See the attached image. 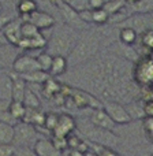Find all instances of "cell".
I'll list each match as a JSON object with an SVG mask.
<instances>
[{
  "label": "cell",
  "instance_id": "obj_19",
  "mask_svg": "<svg viewBox=\"0 0 153 156\" xmlns=\"http://www.w3.org/2000/svg\"><path fill=\"white\" fill-rule=\"evenodd\" d=\"M68 62H67V58L64 56H54V60H52V66H51V70H49V76L56 78L60 76H64L68 70Z\"/></svg>",
  "mask_w": 153,
  "mask_h": 156
},
{
  "label": "cell",
  "instance_id": "obj_29",
  "mask_svg": "<svg viewBox=\"0 0 153 156\" xmlns=\"http://www.w3.org/2000/svg\"><path fill=\"white\" fill-rule=\"evenodd\" d=\"M37 62H38V66H40V70L41 71H45V73L49 74V70H51V66H52V60H54V56L51 54L44 49L41 51L40 54L37 55Z\"/></svg>",
  "mask_w": 153,
  "mask_h": 156
},
{
  "label": "cell",
  "instance_id": "obj_21",
  "mask_svg": "<svg viewBox=\"0 0 153 156\" xmlns=\"http://www.w3.org/2000/svg\"><path fill=\"white\" fill-rule=\"evenodd\" d=\"M15 8L19 16H27L38 10V4L36 3V0H16Z\"/></svg>",
  "mask_w": 153,
  "mask_h": 156
},
{
  "label": "cell",
  "instance_id": "obj_2",
  "mask_svg": "<svg viewBox=\"0 0 153 156\" xmlns=\"http://www.w3.org/2000/svg\"><path fill=\"white\" fill-rule=\"evenodd\" d=\"M79 33L71 27L66 26L64 23L55 25L51 29V34L48 36L45 51L52 56H64L68 58L75 43L79 37Z\"/></svg>",
  "mask_w": 153,
  "mask_h": 156
},
{
  "label": "cell",
  "instance_id": "obj_47",
  "mask_svg": "<svg viewBox=\"0 0 153 156\" xmlns=\"http://www.w3.org/2000/svg\"><path fill=\"white\" fill-rule=\"evenodd\" d=\"M152 156H153V155H152Z\"/></svg>",
  "mask_w": 153,
  "mask_h": 156
},
{
  "label": "cell",
  "instance_id": "obj_28",
  "mask_svg": "<svg viewBox=\"0 0 153 156\" xmlns=\"http://www.w3.org/2000/svg\"><path fill=\"white\" fill-rule=\"evenodd\" d=\"M126 7H127L126 0H110V2L105 3L103 8H104V10L107 11V12L110 14V16H111V15H115V14L123 11Z\"/></svg>",
  "mask_w": 153,
  "mask_h": 156
},
{
  "label": "cell",
  "instance_id": "obj_26",
  "mask_svg": "<svg viewBox=\"0 0 153 156\" xmlns=\"http://www.w3.org/2000/svg\"><path fill=\"white\" fill-rule=\"evenodd\" d=\"M130 7L131 14H153V0H140Z\"/></svg>",
  "mask_w": 153,
  "mask_h": 156
},
{
  "label": "cell",
  "instance_id": "obj_42",
  "mask_svg": "<svg viewBox=\"0 0 153 156\" xmlns=\"http://www.w3.org/2000/svg\"><path fill=\"white\" fill-rule=\"evenodd\" d=\"M0 4L3 7H14L15 5V0H0Z\"/></svg>",
  "mask_w": 153,
  "mask_h": 156
},
{
  "label": "cell",
  "instance_id": "obj_44",
  "mask_svg": "<svg viewBox=\"0 0 153 156\" xmlns=\"http://www.w3.org/2000/svg\"><path fill=\"white\" fill-rule=\"evenodd\" d=\"M2 8H3V5H2V4H0V11H2Z\"/></svg>",
  "mask_w": 153,
  "mask_h": 156
},
{
  "label": "cell",
  "instance_id": "obj_12",
  "mask_svg": "<svg viewBox=\"0 0 153 156\" xmlns=\"http://www.w3.org/2000/svg\"><path fill=\"white\" fill-rule=\"evenodd\" d=\"M89 121L94 126L100 127V129H104V130H110V132H113L116 129V126H118L103 108L92 110L90 115H89Z\"/></svg>",
  "mask_w": 153,
  "mask_h": 156
},
{
  "label": "cell",
  "instance_id": "obj_33",
  "mask_svg": "<svg viewBox=\"0 0 153 156\" xmlns=\"http://www.w3.org/2000/svg\"><path fill=\"white\" fill-rule=\"evenodd\" d=\"M63 2L75 11H82L85 8H89V0H63Z\"/></svg>",
  "mask_w": 153,
  "mask_h": 156
},
{
  "label": "cell",
  "instance_id": "obj_22",
  "mask_svg": "<svg viewBox=\"0 0 153 156\" xmlns=\"http://www.w3.org/2000/svg\"><path fill=\"white\" fill-rule=\"evenodd\" d=\"M16 18H19V14L16 11L15 5L14 7H3L0 11V32Z\"/></svg>",
  "mask_w": 153,
  "mask_h": 156
},
{
  "label": "cell",
  "instance_id": "obj_4",
  "mask_svg": "<svg viewBox=\"0 0 153 156\" xmlns=\"http://www.w3.org/2000/svg\"><path fill=\"white\" fill-rule=\"evenodd\" d=\"M73 104L77 110L81 108H92V110H99L103 108V101L96 97V94L89 93L88 90L82 88H73L71 86L70 94L64 99V105Z\"/></svg>",
  "mask_w": 153,
  "mask_h": 156
},
{
  "label": "cell",
  "instance_id": "obj_46",
  "mask_svg": "<svg viewBox=\"0 0 153 156\" xmlns=\"http://www.w3.org/2000/svg\"><path fill=\"white\" fill-rule=\"evenodd\" d=\"M15 2H16V0H15Z\"/></svg>",
  "mask_w": 153,
  "mask_h": 156
},
{
  "label": "cell",
  "instance_id": "obj_43",
  "mask_svg": "<svg viewBox=\"0 0 153 156\" xmlns=\"http://www.w3.org/2000/svg\"><path fill=\"white\" fill-rule=\"evenodd\" d=\"M126 2H127V4H134V3L140 2V0H126Z\"/></svg>",
  "mask_w": 153,
  "mask_h": 156
},
{
  "label": "cell",
  "instance_id": "obj_13",
  "mask_svg": "<svg viewBox=\"0 0 153 156\" xmlns=\"http://www.w3.org/2000/svg\"><path fill=\"white\" fill-rule=\"evenodd\" d=\"M21 25H22V19L16 18V19H14L11 23H8L7 26L2 30V33L4 34L7 43L10 44V45L15 47V48H18L19 43H21V40H22Z\"/></svg>",
  "mask_w": 153,
  "mask_h": 156
},
{
  "label": "cell",
  "instance_id": "obj_18",
  "mask_svg": "<svg viewBox=\"0 0 153 156\" xmlns=\"http://www.w3.org/2000/svg\"><path fill=\"white\" fill-rule=\"evenodd\" d=\"M60 89H62V83L57 80H55L54 77H49L48 80L41 85V92L44 93V96H45L47 99H55V97L60 93Z\"/></svg>",
  "mask_w": 153,
  "mask_h": 156
},
{
  "label": "cell",
  "instance_id": "obj_41",
  "mask_svg": "<svg viewBox=\"0 0 153 156\" xmlns=\"http://www.w3.org/2000/svg\"><path fill=\"white\" fill-rule=\"evenodd\" d=\"M88 154H85V152H81L78 151V149H68V154L67 156H86Z\"/></svg>",
  "mask_w": 153,
  "mask_h": 156
},
{
  "label": "cell",
  "instance_id": "obj_15",
  "mask_svg": "<svg viewBox=\"0 0 153 156\" xmlns=\"http://www.w3.org/2000/svg\"><path fill=\"white\" fill-rule=\"evenodd\" d=\"M12 100V78L10 73H0V103L10 104Z\"/></svg>",
  "mask_w": 153,
  "mask_h": 156
},
{
  "label": "cell",
  "instance_id": "obj_17",
  "mask_svg": "<svg viewBox=\"0 0 153 156\" xmlns=\"http://www.w3.org/2000/svg\"><path fill=\"white\" fill-rule=\"evenodd\" d=\"M11 78H12V100L15 101H22L25 96V92L27 89V83L23 81L19 74L11 73Z\"/></svg>",
  "mask_w": 153,
  "mask_h": 156
},
{
  "label": "cell",
  "instance_id": "obj_1",
  "mask_svg": "<svg viewBox=\"0 0 153 156\" xmlns=\"http://www.w3.org/2000/svg\"><path fill=\"white\" fill-rule=\"evenodd\" d=\"M100 44H101V36L99 34V32L92 29L81 32L75 47L67 58L68 66L78 67V66L85 65L89 60H92L99 54Z\"/></svg>",
  "mask_w": 153,
  "mask_h": 156
},
{
  "label": "cell",
  "instance_id": "obj_7",
  "mask_svg": "<svg viewBox=\"0 0 153 156\" xmlns=\"http://www.w3.org/2000/svg\"><path fill=\"white\" fill-rule=\"evenodd\" d=\"M118 26L131 27L138 36H141L148 30H153V14H131Z\"/></svg>",
  "mask_w": 153,
  "mask_h": 156
},
{
  "label": "cell",
  "instance_id": "obj_16",
  "mask_svg": "<svg viewBox=\"0 0 153 156\" xmlns=\"http://www.w3.org/2000/svg\"><path fill=\"white\" fill-rule=\"evenodd\" d=\"M14 138H15V125L0 121V144L14 145Z\"/></svg>",
  "mask_w": 153,
  "mask_h": 156
},
{
  "label": "cell",
  "instance_id": "obj_36",
  "mask_svg": "<svg viewBox=\"0 0 153 156\" xmlns=\"http://www.w3.org/2000/svg\"><path fill=\"white\" fill-rule=\"evenodd\" d=\"M15 156H38L36 154V151L30 147H18L15 148Z\"/></svg>",
  "mask_w": 153,
  "mask_h": 156
},
{
  "label": "cell",
  "instance_id": "obj_40",
  "mask_svg": "<svg viewBox=\"0 0 153 156\" xmlns=\"http://www.w3.org/2000/svg\"><path fill=\"white\" fill-rule=\"evenodd\" d=\"M105 4L104 0H89V8L92 10H99V8H103Z\"/></svg>",
  "mask_w": 153,
  "mask_h": 156
},
{
  "label": "cell",
  "instance_id": "obj_8",
  "mask_svg": "<svg viewBox=\"0 0 153 156\" xmlns=\"http://www.w3.org/2000/svg\"><path fill=\"white\" fill-rule=\"evenodd\" d=\"M103 110L110 115V118L116 125H129L133 122L124 104L120 101H104L103 103Z\"/></svg>",
  "mask_w": 153,
  "mask_h": 156
},
{
  "label": "cell",
  "instance_id": "obj_31",
  "mask_svg": "<svg viewBox=\"0 0 153 156\" xmlns=\"http://www.w3.org/2000/svg\"><path fill=\"white\" fill-rule=\"evenodd\" d=\"M110 22V14L104 10V8H99V10H93V23L103 26V25Z\"/></svg>",
  "mask_w": 153,
  "mask_h": 156
},
{
  "label": "cell",
  "instance_id": "obj_35",
  "mask_svg": "<svg viewBox=\"0 0 153 156\" xmlns=\"http://www.w3.org/2000/svg\"><path fill=\"white\" fill-rule=\"evenodd\" d=\"M78 15H79L81 21L85 22L86 25L93 23V10L92 8H85L82 11H78Z\"/></svg>",
  "mask_w": 153,
  "mask_h": 156
},
{
  "label": "cell",
  "instance_id": "obj_11",
  "mask_svg": "<svg viewBox=\"0 0 153 156\" xmlns=\"http://www.w3.org/2000/svg\"><path fill=\"white\" fill-rule=\"evenodd\" d=\"M77 130V119L68 114H60L57 119V125L52 132V137L67 138Z\"/></svg>",
  "mask_w": 153,
  "mask_h": 156
},
{
  "label": "cell",
  "instance_id": "obj_32",
  "mask_svg": "<svg viewBox=\"0 0 153 156\" xmlns=\"http://www.w3.org/2000/svg\"><path fill=\"white\" fill-rule=\"evenodd\" d=\"M57 119H59V114H54V112L45 114V121H44L43 127H45L48 132L52 133L57 125Z\"/></svg>",
  "mask_w": 153,
  "mask_h": 156
},
{
  "label": "cell",
  "instance_id": "obj_25",
  "mask_svg": "<svg viewBox=\"0 0 153 156\" xmlns=\"http://www.w3.org/2000/svg\"><path fill=\"white\" fill-rule=\"evenodd\" d=\"M21 77L23 78V81L27 85H29V83H40V85H43L51 76H49L48 73H45V71L38 70V71H34V73L23 74V76H21Z\"/></svg>",
  "mask_w": 153,
  "mask_h": 156
},
{
  "label": "cell",
  "instance_id": "obj_30",
  "mask_svg": "<svg viewBox=\"0 0 153 156\" xmlns=\"http://www.w3.org/2000/svg\"><path fill=\"white\" fill-rule=\"evenodd\" d=\"M40 30L34 26L33 23H30L29 21H22V25H21V34H22V38H32L34 36L40 34Z\"/></svg>",
  "mask_w": 153,
  "mask_h": 156
},
{
  "label": "cell",
  "instance_id": "obj_10",
  "mask_svg": "<svg viewBox=\"0 0 153 156\" xmlns=\"http://www.w3.org/2000/svg\"><path fill=\"white\" fill-rule=\"evenodd\" d=\"M22 21H29L30 23H33L36 27H37L40 32H44V30H51L52 27L56 25V19L52 15L51 12H47V11L43 10H37L33 14L27 16H19Z\"/></svg>",
  "mask_w": 153,
  "mask_h": 156
},
{
  "label": "cell",
  "instance_id": "obj_20",
  "mask_svg": "<svg viewBox=\"0 0 153 156\" xmlns=\"http://www.w3.org/2000/svg\"><path fill=\"white\" fill-rule=\"evenodd\" d=\"M26 110L27 108L23 105L22 101H15V100H11V103L8 104V115L11 116V119L16 121V123L21 121H23L25 115H26Z\"/></svg>",
  "mask_w": 153,
  "mask_h": 156
},
{
  "label": "cell",
  "instance_id": "obj_5",
  "mask_svg": "<svg viewBox=\"0 0 153 156\" xmlns=\"http://www.w3.org/2000/svg\"><path fill=\"white\" fill-rule=\"evenodd\" d=\"M135 85L144 89H153V56H140L133 67Z\"/></svg>",
  "mask_w": 153,
  "mask_h": 156
},
{
  "label": "cell",
  "instance_id": "obj_23",
  "mask_svg": "<svg viewBox=\"0 0 153 156\" xmlns=\"http://www.w3.org/2000/svg\"><path fill=\"white\" fill-rule=\"evenodd\" d=\"M22 103H23V105L26 108H32V110L41 107L40 97H38L37 93H36V92L33 90L32 88H29V86H27L26 92H25V96H23V100H22Z\"/></svg>",
  "mask_w": 153,
  "mask_h": 156
},
{
  "label": "cell",
  "instance_id": "obj_45",
  "mask_svg": "<svg viewBox=\"0 0 153 156\" xmlns=\"http://www.w3.org/2000/svg\"><path fill=\"white\" fill-rule=\"evenodd\" d=\"M14 156H15V155H14Z\"/></svg>",
  "mask_w": 153,
  "mask_h": 156
},
{
  "label": "cell",
  "instance_id": "obj_14",
  "mask_svg": "<svg viewBox=\"0 0 153 156\" xmlns=\"http://www.w3.org/2000/svg\"><path fill=\"white\" fill-rule=\"evenodd\" d=\"M33 149L38 156H63V152L55 147L54 141L48 137H41L34 144Z\"/></svg>",
  "mask_w": 153,
  "mask_h": 156
},
{
  "label": "cell",
  "instance_id": "obj_6",
  "mask_svg": "<svg viewBox=\"0 0 153 156\" xmlns=\"http://www.w3.org/2000/svg\"><path fill=\"white\" fill-rule=\"evenodd\" d=\"M38 138H41L40 132L37 127L26 122H18L15 123V138H14V147H30L33 148Z\"/></svg>",
  "mask_w": 153,
  "mask_h": 156
},
{
  "label": "cell",
  "instance_id": "obj_39",
  "mask_svg": "<svg viewBox=\"0 0 153 156\" xmlns=\"http://www.w3.org/2000/svg\"><path fill=\"white\" fill-rule=\"evenodd\" d=\"M144 129L146 134L153 138V118H144Z\"/></svg>",
  "mask_w": 153,
  "mask_h": 156
},
{
  "label": "cell",
  "instance_id": "obj_9",
  "mask_svg": "<svg viewBox=\"0 0 153 156\" xmlns=\"http://www.w3.org/2000/svg\"><path fill=\"white\" fill-rule=\"evenodd\" d=\"M11 69H12L14 73L19 74V76H23V74H29V73L38 71L40 70V66H38L37 58L25 52V54L16 55V58L12 62Z\"/></svg>",
  "mask_w": 153,
  "mask_h": 156
},
{
  "label": "cell",
  "instance_id": "obj_37",
  "mask_svg": "<svg viewBox=\"0 0 153 156\" xmlns=\"http://www.w3.org/2000/svg\"><path fill=\"white\" fill-rule=\"evenodd\" d=\"M15 147L14 145H3L0 144V156H14Z\"/></svg>",
  "mask_w": 153,
  "mask_h": 156
},
{
  "label": "cell",
  "instance_id": "obj_34",
  "mask_svg": "<svg viewBox=\"0 0 153 156\" xmlns=\"http://www.w3.org/2000/svg\"><path fill=\"white\" fill-rule=\"evenodd\" d=\"M141 44L145 48L153 51V30H148V32L141 34Z\"/></svg>",
  "mask_w": 153,
  "mask_h": 156
},
{
  "label": "cell",
  "instance_id": "obj_27",
  "mask_svg": "<svg viewBox=\"0 0 153 156\" xmlns=\"http://www.w3.org/2000/svg\"><path fill=\"white\" fill-rule=\"evenodd\" d=\"M140 104H141L140 101L133 100V101L127 103V104L124 105L126 110H127V112H129V115L131 116L133 121H134V119H144L145 118V115H144V108H142L144 103H142V105H140Z\"/></svg>",
  "mask_w": 153,
  "mask_h": 156
},
{
  "label": "cell",
  "instance_id": "obj_38",
  "mask_svg": "<svg viewBox=\"0 0 153 156\" xmlns=\"http://www.w3.org/2000/svg\"><path fill=\"white\" fill-rule=\"evenodd\" d=\"M144 115L145 118H153V100H149V101H144Z\"/></svg>",
  "mask_w": 153,
  "mask_h": 156
},
{
  "label": "cell",
  "instance_id": "obj_24",
  "mask_svg": "<svg viewBox=\"0 0 153 156\" xmlns=\"http://www.w3.org/2000/svg\"><path fill=\"white\" fill-rule=\"evenodd\" d=\"M137 38H138V34L131 27H120V30H119V41L122 44L131 47L133 44L137 43Z\"/></svg>",
  "mask_w": 153,
  "mask_h": 156
},
{
  "label": "cell",
  "instance_id": "obj_3",
  "mask_svg": "<svg viewBox=\"0 0 153 156\" xmlns=\"http://www.w3.org/2000/svg\"><path fill=\"white\" fill-rule=\"evenodd\" d=\"M77 127H78V130L86 137L85 140H89V141H92V143H96V144H99V145L107 147V148H111L115 151L118 144H119V137L116 134H113V132L100 129V127L92 125L90 121H89V125H88L86 121L77 119Z\"/></svg>",
  "mask_w": 153,
  "mask_h": 156
}]
</instances>
